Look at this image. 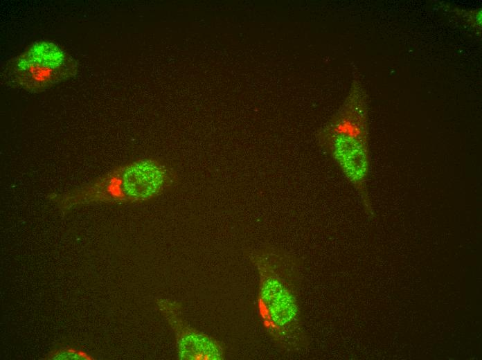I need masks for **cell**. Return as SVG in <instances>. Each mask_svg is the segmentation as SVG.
Instances as JSON below:
<instances>
[{
    "instance_id": "obj_1",
    "label": "cell",
    "mask_w": 482,
    "mask_h": 360,
    "mask_svg": "<svg viewBox=\"0 0 482 360\" xmlns=\"http://www.w3.org/2000/svg\"><path fill=\"white\" fill-rule=\"evenodd\" d=\"M252 258L260 275L258 309L263 325L276 344L287 352L308 345L301 317L300 259L276 246H265Z\"/></svg>"
},
{
    "instance_id": "obj_2",
    "label": "cell",
    "mask_w": 482,
    "mask_h": 360,
    "mask_svg": "<svg viewBox=\"0 0 482 360\" xmlns=\"http://www.w3.org/2000/svg\"><path fill=\"white\" fill-rule=\"evenodd\" d=\"M320 146L331 156L373 215L368 190L370 170L368 111L362 87L355 83L343 105L319 132Z\"/></svg>"
},
{
    "instance_id": "obj_3",
    "label": "cell",
    "mask_w": 482,
    "mask_h": 360,
    "mask_svg": "<svg viewBox=\"0 0 482 360\" xmlns=\"http://www.w3.org/2000/svg\"><path fill=\"white\" fill-rule=\"evenodd\" d=\"M176 174L163 162L152 158L131 161L90 183L49 199L63 208L92 202H139L166 191L175 183Z\"/></svg>"
},
{
    "instance_id": "obj_4",
    "label": "cell",
    "mask_w": 482,
    "mask_h": 360,
    "mask_svg": "<svg viewBox=\"0 0 482 360\" xmlns=\"http://www.w3.org/2000/svg\"><path fill=\"white\" fill-rule=\"evenodd\" d=\"M78 71V62L62 46L39 39L4 64L1 79L8 87L38 93L73 78Z\"/></svg>"
},
{
    "instance_id": "obj_5",
    "label": "cell",
    "mask_w": 482,
    "mask_h": 360,
    "mask_svg": "<svg viewBox=\"0 0 482 360\" xmlns=\"http://www.w3.org/2000/svg\"><path fill=\"white\" fill-rule=\"evenodd\" d=\"M55 359H86L87 356L82 352H76L71 350H62L57 352L53 357Z\"/></svg>"
}]
</instances>
